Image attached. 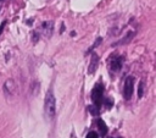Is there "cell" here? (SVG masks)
<instances>
[{
	"label": "cell",
	"mask_w": 156,
	"mask_h": 138,
	"mask_svg": "<svg viewBox=\"0 0 156 138\" xmlns=\"http://www.w3.org/2000/svg\"><path fill=\"white\" fill-rule=\"evenodd\" d=\"M44 109H45V114L49 118H52L54 115H55V111H56V100H55V96H54V93L52 90H49L46 93V96H45V103H44Z\"/></svg>",
	"instance_id": "1"
},
{
	"label": "cell",
	"mask_w": 156,
	"mask_h": 138,
	"mask_svg": "<svg viewBox=\"0 0 156 138\" xmlns=\"http://www.w3.org/2000/svg\"><path fill=\"white\" fill-rule=\"evenodd\" d=\"M102 92H104V87L101 84H96L91 90V100L96 107H99L102 103Z\"/></svg>",
	"instance_id": "2"
},
{
	"label": "cell",
	"mask_w": 156,
	"mask_h": 138,
	"mask_svg": "<svg viewBox=\"0 0 156 138\" xmlns=\"http://www.w3.org/2000/svg\"><path fill=\"white\" fill-rule=\"evenodd\" d=\"M133 90H134V77L129 76L124 81V89H123V94H124V98L127 100H129L132 98Z\"/></svg>",
	"instance_id": "3"
},
{
	"label": "cell",
	"mask_w": 156,
	"mask_h": 138,
	"mask_svg": "<svg viewBox=\"0 0 156 138\" xmlns=\"http://www.w3.org/2000/svg\"><path fill=\"white\" fill-rule=\"evenodd\" d=\"M98 64H99V56L96 54H93L91 55V60H90V65H89V70H88V72L90 74L95 72V70L98 67Z\"/></svg>",
	"instance_id": "4"
},
{
	"label": "cell",
	"mask_w": 156,
	"mask_h": 138,
	"mask_svg": "<svg viewBox=\"0 0 156 138\" xmlns=\"http://www.w3.org/2000/svg\"><path fill=\"white\" fill-rule=\"evenodd\" d=\"M122 62H123V59L122 57H115L111 60V68L112 71H119L121 67H122Z\"/></svg>",
	"instance_id": "5"
},
{
	"label": "cell",
	"mask_w": 156,
	"mask_h": 138,
	"mask_svg": "<svg viewBox=\"0 0 156 138\" xmlns=\"http://www.w3.org/2000/svg\"><path fill=\"white\" fill-rule=\"evenodd\" d=\"M96 125H98V128L100 129V133H101V136H105V134L107 133V126L105 125V122H104L102 120H98Z\"/></svg>",
	"instance_id": "6"
},
{
	"label": "cell",
	"mask_w": 156,
	"mask_h": 138,
	"mask_svg": "<svg viewBox=\"0 0 156 138\" xmlns=\"http://www.w3.org/2000/svg\"><path fill=\"white\" fill-rule=\"evenodd\" d=\"M143 90H144V82L141 81V82L139 83V87H138V96H139V98L143 96Z\"/></svg>",
	"instance_id": "7"
},
{
	"label": "cell",
	"mask_w": 156,
	"mask_h": 138,
	"mask_svg": "<svg viewBox=\"0 0 156 138\" xmlns=\"http://www.w3.org/2000/svg\"><path fill=\"white\" fill-rule=\"evenodd\" d=\"M88 109H89V111H90V112H91L93 115H98V111H99V107H96L95 105H94V106H93V105H90V106H89Z\"/></svg>",
	"instance_id": "8"
},
{
	"label": "cell",
	"mask_w": 156,
	"mask_h": 138,
	"mask_svg": "<svg viewBox=\"0 0 156 138\" xmlns=\"http://www.w3.org/2000/svg\"><path fill=\"white\" fill-rule=\"evenodd\" d=\"M85 138H98V133H95V132H89Z\"/></svg>",
	"instance_id": "9"
},
{
	"label": "cell",
	"mask_w": 156,
	"mask_h": 138,
	"mask_svg": "<svg viewBox=\"0 0 156 138\" xmlns=\"http://www.w3.org/2000/svg\"><path fill=\"white\" fill-rule=\"evenodd\" d=\"M4 26H5V22H2V24L0 26V33H1V31H2V28H4Z\"/></svg>",
	"instance_id": "10"
}]
</instances>
